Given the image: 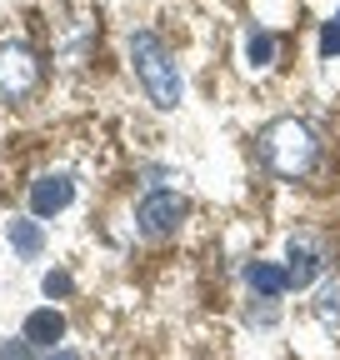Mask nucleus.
Masks as SVG:
<instances>
[{
  "instance_id": "nucleus-1",
  "label": "nucleus",
  "mask_w": 340,
  "mask_h": 360,
  "mask_svg": "<svg viewBox=\"0 0 340 360\" xmlns=\"http://www.w3.org/2000/svg\"><path fill=\"white\" fill-rule=\"evenodd\" d=\"M261 160H266L280 180H301V175L315 170L320 141H315V130H310L306 120L285 115V120H270V125L261 130Z\"/></svg>"
},
{
  "instance_id": "nucleus-2",
  "label": "nucleus",
  "mask_w": 340,
  "mask_h": 360,
  "mask_svg": "<svg viewBox=\"0 0 340 360\" xmlns=\"http://www.w3.org/2000/svg\"><path fill=\"white\" fill-rule=\"evenodd\" d=\"M131 60H136V75H140V85H145V96H150L160 110H176L185 85H181V70H176V60H170V51L160 45V35L140 30V35L131 40Z\"/></svg>"
},
{
  "instance_id": "nucleus-3",
  "label": "nucleus",
  "mask_w": 340,
  "mask_h": 360,
  "mask_svg": "<svg viewBox=\"0 0 340 360\" xmlns=\"http://www.w3.org/2000/svg\"><path fill=\"white\" fill-rule=\"evenodd\" d=\"M40 85V56L20 40L0 45V101H25Z\"/></svg>"
},
{
  "instance_id": "nucleus-4",
  "label": "nucleus",
  "mask_w": 340,
  "mask_h": 360,
  "mask_svg": "<svg viewBox=\"0 0 340 360\" xmlns=\"http://www.w3.org/2000/svg\"><path fill=\"white\" fill-rule=\"evenodd\" d=\"M185 215V200L181 195H170V191H155L136 205V231L145 240H165V236H176V225Z\"/></svg>"
},
{
  "instance_id": "nucleus-5",
  "label": "nucleus",
  "mask_w": 340,
  "mask_h": 360,
  "mask_svg": "<svg viewBox=\"0 0 340 360\" xmlns=\"http://www.w3.org/2000/svg\"><path fill=\"white\" fill-rule=\"evenodd\" d=\"M285 270H290V285L306 290L320 270H325V245H320L315 236H295V240H290V265H285Z\"/></svg>"
},
{
  "instance_id": "nucleus-6",
  "label": "nucleus",
  "mask_w": 340,
  "mask_h": 360,
  "mask_svg": "<svg viewBox=\"0 0 340 360\" xmlns=\"http://www.w3.org/2000/svg\"><path fill=\"white\" fill-rule=\"evenodd\" d=\"M75 200V186H70V175H40L35 186H30V215H60L65 205Z\"/></svg>"
},
{
  "instance_id": "nucleus-7",
  "label": "nucleus",
  "mask_w": 340,
  "mask_h": 360,
  "mask_svg": "<svg viewBox=\"0 0 340 360\" xmlns=\"http://www.w3.org/2000/svg\"><path fill=\"white\" fill-rule=\"evenodd\" d=\"M245 281H250V290L261 295V300H275V295L290 290V270H280V265H270V260H255V265L245 270Z\"/></svg>"
},
{
  "instance_id": "nucleus-8",
  "label": "nucleus",
  "mask_w": 340,
  "mask_h": 360,
  "mask_svg": "<svg viewBox=\"0 0 340 360\" xmlns=\"http://www.w3.org/2000/svg\"><path fill=\"white\" fill-rule=\"evenodd\" d=\"M60 335H65V315L60 310H35L25 321V340L30 345H55Z\"/></svg>"
},
{
  "instance_id": "nucleus-9",
  "label": "nucleus",
  "mask_w": 340,
  "mask_h": 360,
  "mask_svg": "<svg viewBox=\"0 0 340 360\" xmlns=\"http://www.w3.org/2000/svg\"><path fill=\"white\" fill-rule=\"evenodd\" d=\"M11 245H15V255L35 260L40 250H46V236H40V225H35V220H11Z\"/></svg>"
},
{
  "instance_id": "nucleus-10",
  "label": "nucleus",
  "mask_w": 340,
  "mask_h": 360,
  "mask_svg": "<svg viewBox=\"0 0 340 360\" xmlns=\"http://www.w3.org/2000/svg\"><path fill=\"white\" fill-rule=\"evenodd\" d=\"M270 60H275V35L270 30H250L245 35V65L250 70H266Z\"/></svg>"
},
{
  "instance_id": "nucleus-11",
  "label": "nucleus",
  "mask_w": 340,
  "mask_h": 360,
  "mask_svg": "<svg viewBox=\"0 0 340 360\" xmlns=\"http://www.w3.org/2000/svg\"><path fill=\"white\" fill-rule=\"evenodd\" d=\"M315 315L325 326H335L340 330V281H325L320 285V300H315Z\"/></svg>"
},
{
  "instance_id": "nucleus-12",
  "label": "nucleus",
  "mask_w": 340,
  "mask_h": 360,
  "mask_svg": "<svg viewBox=\"0 0 340 360\" xmlns=\"http://www.w3.org/2000/svg\"><path fill=\"white\" fill-rule=\"evenodd\" d=\"M320 56H330V60L340 56V11H335V15L325 20V30H320Z\"/></svg>"
},
{
  "instance_id": "nucleus-13",
  "label": "nucleus",
  "mask_w": 340,
  "mask_h": 360,
  "mask_svg": "<svg viewBox=\"0 0 340 360\" xmlns=\"http://www.w3.org/2000/svg\"><path fill=\"white\" fill-rule=\"evenodd\" d=\"M30 350H35V345L20 335V340H6V345H0V360H35Z\"/></svg>"
},
{
  "instance_id": "nucleus-14",
  "label": "nucleus",
  "mask_w": 340,
  "mask_h": 360,
  "mask_svg": "<svg viewBox=\"0 0 340 360\" xmlns=\"http://www.w3.org/2000/svg\"><path fill=\"white\" fill-rule=\"evenodd\" d=\"M70 290V276H60V270H51L46 276V295H65Z\"/></svg>"
},
{
  "instance_id": "nucleus-15",
  "label": "nucleus",
  "mask_w": 340,
  "mask_h": 360,
  "mask_svg": "<svg viewBox=\"0 0 340 360\" xmlns=\"http://www.w3.org/2000/svg\"><path fill=\"white\" fill-rule=\"evenodd\" d=\"M51 360H80V355H75V350H55Z\"/></svg>"
}]
</instances>
